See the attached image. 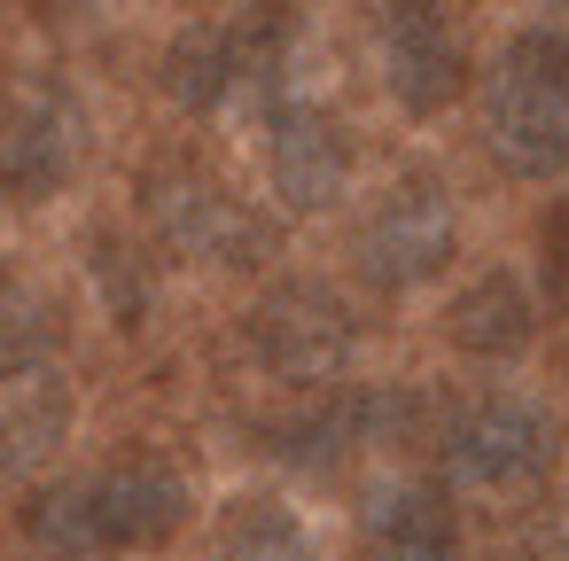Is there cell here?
Here are the masks:
<instances>
[{
	"label": "cell",
	"mask_w": 569,
	"mask_h": 561,
	"mask_svg": "<svg viewBox=\"0 0 569 561\" xmlns=\"http://www.w3.org/2000/svg\"><path fill=\"white\" fill-rule=\"evenodd\" d=\"M149 227L164 234L172 258H196V266H219V273H258L281 250L273 219L203 164H164L149 180Z\"/></svg>",
	"instance_id": "5"
},
{
	"label": "cell",
	"mask_w": 569,
	"mask_h": 561,
	"mask_svg": "<svg viewBox=\"0 0 569 561\" xmlns=\"http://www.w3.org/2000/svg\"><path fill=\"white\" fill-rule=\"evenodd\" d=\"M452 250H460L452 196H445V180H421V172L398 180V188L359 219V242H351L359 281L382 289V297H406V289L437 281V273L452 266Z\"/></svg>",
	"instance_id": "7"
},
{
	"label": "cell",
	"mask_w": 569,
	"mask_h": 561,
	"mask_svg": "<svg viewBox=\"0 0 569 561\" xmlns=\"http://www.w3.org/2000/svg\"><path fill=\"white\" fill-rule=\"evenodd\" d=\"M530 328H538V304H530V289H522L507 266L476 273V281L452 297V312H445V335H452L460 351H476V359H507V351H522Z\"/></svg>",
	"instance_id": "14"
},
{
	"label": "cell",
	"mask_w": 569,
	"mask_h": 561,
	"mask_svg": "<svg viewBox=\"0 0 569 561\" xmlns=\"http://www.w3.org/2000/svg\"><path fill=\"white\" fill-rule=\"evenodd\" d=\"M406 429H413V390H343V382H328V390H305L297 413L266 421V444L289 468H343L351 452H382Z\"/></svg>",
	"instance_id": "8"
},
{
	"label": "cell",
	"mask_w": 569,
	"mask_h": 561,
	"mask_svg": "<svg viewBox=\"0 0 569 561\" xmlns=\"http://www.w3.org/2000/svg\"><path fill=\"white\" fill-rule=\"evenodd\" d=\"M375 48H382V79L406 118H445L468 94V56H460L445 0H382Z\"/></svg>",
	"instance_id": "9"
},
{
	"label": "cell",
	"mask_w": 569,
	"mask_h": 561,
	"mask_svg": "<svg viewBox=\"0 0 569 561\" xmlns=\"http://www.w3.org/2000/svg\"><path fill=\"white\" fill-rule=\"evenodd\" d=\"M289 48H297V17L289 0H258L234 9L227 24H196L172 40L164 56V94L180 110H227V102H273L289 79Z\"/></svg>",
	"instance_id": "4"
},
{
	"label": "cell",
	"mask_w": 569,
	"mask_h": 561,
	"mask_svg": "<svg viewBox=\"0 0 569 561\" xmlns=\"http://www.w3.org/2000/svg\"><path fill=\"white\" fill-rule=\"evenodd\" d=\"M266 172L289 211H328L351 188V133L328 102L273 94L266 102Z\"/></svg>",
	"instance_id": "10"
},
{
	"label": "cell",
	"mask_w": 569,
	"mask_h": 561,
	"mask_svg": "<svg viewBox=\"0 0 569 561\" xmlns=\"http://www.w3.org/2000/svg\"><path fill=\"white\" fill-rule=\"evenodd\" d=\"M553 460H561V429L538 398H515V390H491V398H468L445 437H437V468L460 499H483V507H515V499H538L553 483Z\"/></svg>",
	"instance_id": "3"
},
{
	"label": "cell",
	"mask_w": 569,
	"mask_h": 561,
	"mask_svg": "<svg viewBox=\"0 0 569 561\" xmlns=\"http://www.w3.org/2000/svg\"><path fill=\"white\" fill-rule=\"evenodd\" d=\"M71 421V390L48 359H9L0 367V475H17L24 460H40Z\"/></svg>",
	"instance_id": "12"
},
{
	"label": "cell",
	"mask_w": 569,
	"mask_h": 561,
	"mask_svg": "<svg viewBox=\"0 0 569 561\" xmlns=\"http://www.w3.org/2000/svg\"><path fill=\"white\" fill-rule=\"evenodd\" d=\"M483 149L507 180L569 172V32H515L483 71Z\"/></svg>",
	"instance_id": "2"
},
{
	"label": "cell",
	"mask_w": 569,
	"mask_h": 561,
	"mask_svg": "<svg viewBox=\"0 0 569 561\" xmlns=\"http://www.w3.org/2000/svg\"><path fill=\"white\" fill-rule=\"evenodd\" d=\"M546 289L569 312V219H553V234H546Z\"/></svg>",
	"instance_id": "16"
},
{
	"label": "cell",
	"mask_w": 569,
	"mask_h": 561,
	"mask_svg": "<svg viewBox=\"0 0 569 561\" xmlns=\"http://www.w3.org/2000/svg\"><path fill=\"white\" fill-rule=\"evenodd\" d=\"M211 561H312V530L273 499H242L211 530Z\"/></svg>",
	"instance_id": "15"
},
{
	"label": "cell",
	"mask_w": 569,
	"mask_h": 561,
	"mask_svg": "<svg viewBox=\"0 0 569 561\" xmlns=\"http://www.w3.org/2000/svg\"><path fill=\"white\" fill-rule=\"evenodd\" d=\"M188 522V483L164 460H126V468H87L24 499V545L48 561H110V553H149L180 538Z\"/></svg>",
	"instance_id": "1"
},
{
	"label": "cell",
	"mask_w": 569,
	"mask_h": 561,
	"mask_svg": "<svg viewBox=\"0 0 569 561\" xmlns=\"http://www.w3.org/2000/svg\"><path fill=\"white\" fill-rule=\"evenodd\" d=\"M242 351L266 382L281 390H328L351 374V351H359V328L343 312L336 289L320 281H281L266 289L250 312H242Z\"/></svg>",
	"instance_id": "6"
},
{
	"label": "cell",
	"mask_w": 569,
	"mask_h": 561,
	"mask_svg": "<svg viewBox=\"0 0 569 561\" xmlns=\"http://www.w3.org/2000/svg\"><path fill=\"white\" fill-rule=\"evenodd\" d=\"M79 164V102L63 94H40L17 126H9V149H0V180L17 196H56Z\"/></svg>",
	"instance_id": "13"
},
{
	"label": "cell",
	"mask_w": 569,
	"mask_h": 561,
	"mask_svg": "<svg viewBox=\"0 0 569 561\" xmlns=\"http://www.w3.org/2000/svg\"><path fill=\"white\" fill-rule=\"evenodd\" d=\"M359 561H460V514L452 483L390 475L359 507Z\"/></svg>",
	"instance_id": "11"
}]
</instances>
